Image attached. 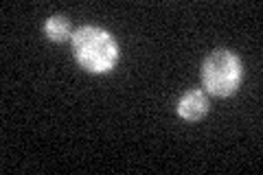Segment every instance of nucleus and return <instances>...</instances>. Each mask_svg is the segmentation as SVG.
<instances>
[{"instance_id":"4","label":"nucleus","mask_w":263,"mask_h":175,"mask_svg":"<svg viewBox=\"0 0 263 175\" xmlns=\"http://www.w3.org/2000/svg\"><path fill=\"white\" fill-rule=\"evenodd\" d=\"M44 33L48 37H51L53 42H64V40H68V37H72L70 35V22H68V18L66 15H51V18L46 20V24H44Z\"/></svg>"},{"instance_id":"2","label":"nucleus","mask_w":263,"mask_h":175,"mask_svg":"<svg viewBox=\"0 0 263 175\" xmlns=\"http://www.w3.org/2000/svg\"><path fill=\"white\" fill-rule=\"evenodd\" d=\"M243 66L241 60L230 51H213L202 64V81L204 88L215 96H228L233 94L241 83Z\"/></svg>"},{"instance_id":"3","label":"nucleus","mask_w":263,"mask_h":175,"mask_svg":"<svg viewBox=\"0 0 263 175\" xmlns=\"http://www.w3.org/2000/svg\"><path fill=\"white\" fill-rule=\"evenodd\" d=\"M206 112H209V96L204 94L202 90H191V92L180 96L178 114L182 116L184 121H197Z\"/></svg>"},{"instance_id":"1","label":"nucleus","mask_w":263,"mask_h":175,"mask_svg":"<svg viewBox=\"0 0 263 175\" xmlns=\"http://www.w3.org/2000/svg\"><path fill=\"white\" fill-rule=\"evenodd\" d=\"M75 60L90 72H108L119 60V44L108 31L99 27H81L72 33Z\"/></svg>"}]
</instances>
